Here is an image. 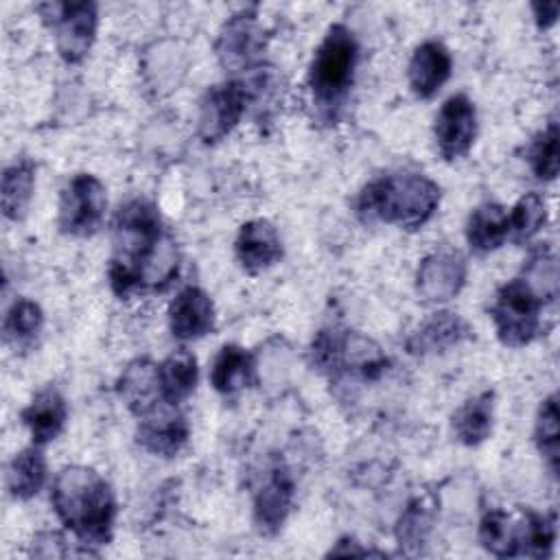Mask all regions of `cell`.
Returning a JSON list of instances; mask_svg holds the SVG:
<instances>
[{"mask_svg":"<svg viewBox=\"0 0 560 560\" xmlns=\"http://www.w3.org/2000/svg\"><path fill=\"white\" fill-rule=\"evenodd\" d=\"M177 247L164 232L158 208L140 197L120 206L107 269L112 291L120 298L142 291H162L177 276Z\"/></svg>","mask_w":560,"mask_h":560,"instance_id":"obj_1","label":"cell"},{"mask_svg":"<svg viewBox=\"0 0 560 560\" xmlns=\"http://www.w3.org/2000/svg\"><path fill=\"white\" fill-rule=\"evenodd\" d=\"M50 501L57 518L90 551L112 540L116 497L94 468L77 464L61 468L55 477Z\"/></svg>","mask_w":560,"mask_h":560,"instance_id":"obj_2","label":"cell"},{"mask_svg":"<svg viewBox=\"0 0 560 560\" xmlns=\"http://www.w3.org/2000/svg\"><path fill=\"white\" fill-rule=\"evenodd\" d=\"M440 206V186L427 175H383L361 188L354 201L363 223H392L402 230H420Z\"/></svg>","mask_w":560,"mask_h":560,"instance_id":"obj_3","label":"cell"},{"mask_svg":"<svg viewBox=\"0 0 560 560\" xmlns=\"http://www.w3.org/2000/svg\"><path fill=\"white\" fill-rule=\"evenodd\" d=\"M359 42L346 24H332L308 66V92L319 116L335 118L354 83Z\"/></svg>","mask_w":560,"mask_h":560,"instance_id":"obj_4","label":"cell"},{"mask_svg":"<svg viewBox=\"0 0 560 560\" xmlns=\"http://www.w3.org/2000/svg\"><path fill=\"white\" fill-rule=\"evenodd\" d=\"M311 363L322 374L339 378L378 381L389 365V359L376 341L354 330L324 328L311 343Z\"/></svg>","mask_w":560,"mask_h":560,"instance_id":"obj_5","label":"cell"},{"mask_svg":"<svg viewBox=\"0 0 560 560\" xmlns=\"http://www.w3.org/2000/svg\"><path fill=\"white\" fill-rule=\"evenodd\" d=\"M542 304L545 302L521 276L501 284L490 306L499 341L508 348H523L532 343L540 332Z\"/></svg>","mask_w":560,"mask_h":560,"instance_id":"obj_6","label":"cell"},{"mask_svg":"<svg viewBox=\"0 0 560 560\" xmlns=\"http://www.w3.org/2000/svg\"><path fill=\"white\" fill-rule=\"evenodd\" d=\"M44 22L52 28L57 52L66 63H79L90 52L96 28H98V7L94 2H48L39 4Z\"/></svg>","mask_w":560,"mask_h":560,"instance_id":"obj_7","label":"cell"},{"mask_svg":"<svg viewBox=\"0 0 560 560\" xmlns=\"http://www.w3.org/2000/svg\"><path fill=\"white\" fill-rule=\"evenodd\" d=\"M107 195L98 177L90 173L74 175L59 195L57 225L68 236H92L105 219Z\"/></svg>","mask_w":560,"mask_h":560,"instance_id":"obj_8","label":"cell"},{"mask_svg":"<svg viewBox=\"0 0 560 560\" xmlns=\"http://www.w3.org/2000/svg\"><path fill=\"white\" fill-rule=\"evenodd\" d=\"M252 94V85L243 79H230L212 85L199 103V138L208 144L223 140L241 122Z\"/></svg>","mask_w":560,"mask_h":560,"instance_id":"obj_9","label":"cell"},{"mask_svg":"<svg viewBox=\"0 0 560 560\" xmlns=\"http://www.w3.org/2000/svg\"><path fill=\"white\" fill-rule=\"evenodd\" d=\"M217 57L230 72H249L262 61L265 33L256 9H243L225 20L217 37Z\"/></svg>","mask_w":560,"mask_h":560,"instance_id":"obj_10","label":"cell"},{"mask_svg":"<svg viewBox=\"0 0 560 560\" xmlns=\"http://www.w3.org/2000/svg\"><path fill=\"white\" fill-rule=\"evenodd\" d=\"M440 155L446 162L464 158L477 138V109L466 94L448 96L433 122Z\"/></svg>","mask_w":560,"mask_h":560,"instance_id":"obj_11","label":"cell"},{"mask_svg":"<svg viewBox=\"0 0 560 560\" xmlns=\"http://www.w3.org/2000/svg\"><path fill=\"white\" fill-rule=\"evenodd\" d=\"M468 265L459 252L435 249L424 256L416 271V289L427 302H448L466 284Z\"/></svg>","mask_w":560,"mask_h":560,"instance_id":"obj_12","label":"cell"},{"mask_svg":"<svg viewBox=\"0 0 560 560\" xmlns=\"http://www.w3.org/2000/svg\"><path fill=\"white\" fill-rule=\"evenodd\" d=\"M138 420V444L153 455L175 457L188 442V422L175 405L162 402Z\"/></svg>","mask_w":560,"mask_h":560,"instance_id":"obj_13","label":"cell"},{"mask_svg":"<svg viewBox=\"0 0 560 560\" xmlns=\"http://www.w3.org/2000/svg\"><path fill=\"white\" fill-rule=\"evenodd\" d=\"M529 512L508 514L501 508L488 510L479 521V542L497 558L527 556Z\"/></svg>","mask_w":560,"mask_h":560,"instance_id":"obj_14","label":"cell"},{"mask_svg":"<svg viewBox=\"0 0 560 560\" xmlns=\"http://www.w3.org/2000/svg\"><path fill=\"white\" fill-rule=\"evenodd\" d=\"M295 497L293 477L284 466H273L267 479L254 494V523L262 534H276L282 529L291 514Z\"/></svg>","mask_w":560,"mask_h":560,"instance_id":"obj_15","label":"cell"},{"mask_svg":"<svg viewBox=\"0 0 560 560\" xmlns=\"http://www.w3.org/2000/svg\"><path fill=\"white\" fill-rule=\"evenodd\" d=\"M234 254L243 271L249 276L267 271L282 258L280 234L271 221L252 219L241 225L234 241Z\"/></svg>","mask_w":560,"mask_h":560,"instance_id":"obj_16","label":"cell"},{"mask_svg":"<svg viewBox=\"0 0 560 560\" xmlns=\"http://www.w3.org/2000/svg\"><path fill=\"white\" fill-rule=\"evenodd\" d=\"M214 304L199 287L182 289L168 304V328L179 341L206 337L214 328Z\"/></svg>","mask_w":560,"mask_h":560,"instance_id":"obj_17","label":"cell"},{"mask_svg":"<svg viewBox=\"0 0 560 560\" xmlns=\"http://www.w3.org/2000/svg\"><path fill=\"white\" fill-rule=\"evenodd\" d=\"M472 337L470 324L453 313V311H438L427 322H422L405 341V348L413 357H427L446 352Z\"/></svg>","mask_w":560,"mask_h":560,"instance_id":"obj_18","label":"cell"},{"mask_svg":"<svg viewBox=\"0 0 560 560\" xmlns=\"http://www.w3.org/2000/svg\"><path fill=\"white\" fill-rule=\"evenodd\" d=\"M451 70H453V59L448 48L435 39L422 42L409 59V68H407L409 88L418 98H433L442 90V85L448 81Z\"/></svg>","mask_w":560,"mask_h":560,"instance_id":"obj_19","label":"cell"},{"mask_svg":"<svg viewBox=\"0 0 560 560\" xmlns=\"http://www.w3.org/2000/svg\"><path fill=\"white\" fill-rule=\"evenodd\" d=\"M66 420H68L66 398L52 385L39 389L22 411V422L28 429L33 444L37 446H44L57 440L66 427Z\"/></svg>","mask_w":560,"mask_h":560,"instance_id":"obj_20","label":"cell"},{"mask_svg":"<svg viewBox=\"0 0 560 560\" xmlns=\"http://www.w3.org/2000/svg\"><path fill=\"white\" fill-rule=\"evenodd\" d=\"M118 394L136 418L147 416L164 402L158 381V365L149 359H133L118 378Z\"/></svg>","mask_w":560,"mask_h":560,"instance_id":"obj_21","label":"cell"},{"mask_svg":"<svg viewBox=\"0 0 560 560\" xmlns=\"http://www.w3.org/2000/svg\"><path fill=\"white\" fill-rule=\"evenodd\" d=\"M254 372H256L254 357L236 343H225L212 361L210 383L219 394L234 396L247 385H252Z\"/></svg>","mask_w":560,"mask_h":560,"instance_id":"obj_22","label":"cell"},{"mask_svg":"<svg viewBox=\"0 0 560 560\" xmlns=\"http://www.w3.org/2000/svg\"><path fill=\"white\" fill-rule=\"evenodd\" d=\"M510 238L508 212L503 206L486 201L477 206L466 221V241L472 252L488 254Z\"/></svg>","mask_w":560,"mask_h":560,"instance_id":"obj_23","label":"cell"},{"mask_svg":"<svg viewBox=\"0 0 560 560\" xmlns=\"http://www.w3.org/2000/svg\"><path fill=\"white\" fill-rule=\"evenodd\" d=\"M197 359L186 348H179L171 352L160 365H158V381L164 402L179 405L184 402L197 387Z\"/></svg>","mask_w":560,"mask_h":560,"instance_id":"obj_24","label":"cell"},{"mask_svg":"<svg viewBox=\"0 0 560 560\" xmlns=\"http://www.w3.org/2000/svg\"><path fill=\"white\" fill-rule=\"evenodd\" d=\"M492 420H494V394L481 392L468 398L453 413L455 438L466 446H479L490 438Z\"/></svg>","mask_w":560,"mask_h":560,"instance_id":"obj_25","label":"cell"},{"mask_svg":"<svg viewBox=\"0 0 560 560\" xmlns=\"http://www.w3.org/2000/svg\"><path fill=\"white\" fill-rule=\"evenodd\" d=\"M46 457L42 453V446L33 444L20 453L13 455V459L7 466V490L13 499L26 501L35 497L42 486L46 483Z\"/></svg>","mask_w":560,"mask_h":560,"instance_id":"obj_26","label":"cell"},{"mask_svg":"<svg viewBox=\"0 0 560 560\" xmlns=\"http://www.w3.org/2000/svg\"><path fill=\"white\" fill-rule=\"evenodd\" d=\"M44 326V313L37 302L28 298H18L2 322V339L15 350H28Z\"/></svg>","mask_w":560,"mask_h":560,"instance_id":"obj_27","label":"cell"},{"mask_svg":"<svg viewBox=\"0 0 560 560\" xmlns=\"http://www.w3.org/2000/svg\"><path fill=\"white\" fill-rule=\"evenodd\" d=\"M33 188H35V166L28 160L13 162L11 166L4 168L2 188H0L4 219L20 221L26 214L28 203L33 199Z\"/></svg>","mask_w":560,"mask_h":560,"instance_id":"obj_28","label":"cell"},{"mask_svg":"<svg viewBox=\"0 0 560 560\" xmlns=\"http://www.w3.org/2000/svg\"><path fill=\"white\" fill-rule=\"evenodd\" d=\"M435 505L429 497H416L407 503L396 523V540L405 553H418L427 542V536L433 527Z\"/></svg>","mask_w":560,"mask_h":560,"instance_id":"obj_29","label":"cell"},{"mask_svg":"<svg viewBox=\"0 0 560 560\" xmlns=\"http://www.w3.org/2000/svg\"><path fill=\"white\" fill-rule=\"evenodd\" d=\"M534 440L551 475H556L558 462H560V413H558L556 394L547 396L538 407L536 422H534Z\"/></svg>","mask_w":560,"mask_h":560,"instance_id":"obj_30","label":"cell"},{"mask_svg":"<svg viewBox=\"0 0 560 560\" xmlns=\"http://www.w3.org/2000/svg\"><path fill=\"white\" fill-rule=\"evenodd\" d=\"M547 223V203L538 192L523 195L508 212L510 238L514 243L532 241Z\"/></svg>","mask_w":560,"mask_h":560,"instance_id":"obj_31","label":"cell"},{"mask_svg":"<svg viewBox=\"0 0 560 560\" xmlns=\"http://www.w3.org/2000/svg\"><path fill=\"white\" fill-rule=\"evenodd\" d=\"M521 278L542 300L551 302L558 295V262L549 247H538L527 256Z\"/></svg>","mask_w":560,"mask_h":560,"instance_id":"obj_32","label":"cell"},{"mask_svg":"<svg viewBox=\"0 0 560 560\" xmlns=\"http://www.w3.org/2000/svg\"><path fill=\"white\" fill-rule=\"evenodd\" d=\"M527 162L532 173L542 179L551 182L558 175V125L551 120L532 142Z\"/></svg>","mask_w":560,"mask_h":560,"instance_id":"obj_33","label":"cell"},{"mask_svg":"<svg viewBox=\"0 0 560 560\" xmlns=\"http://www.w3.org/2000/svg\"><path fill=\"white\" fill-rule=\"evenodd\" d=\"M556 542V514L529 512V534H527V556L549 558Z\"/></svg>","mask_w":560,"mask_h":560,"instance_id":"obj_34","label":"cell"},{"mask_svg":"<svg viewBox=\"0 0 560 560\" xmlns=\"http://www.w3.org/2000/svg\"><path fill=\"white\" fill-rule=\"evenodd\" d=\"M558 9H560V4L556 0L534 2L532 11H534V20H536L538 28H551L558 20Z\"/></svg>","mask_w":560,"mask_h":560,"instance_id":"obj_35","label":"cell"},{"mask_svg":"<svg viewBox=\"0 0 560 560\" xmlns=\"http://www.w3.org/2000/svg\"><path fill=\"white\" fill-rule=\"evenodd\" d=\"M328 556H383V551H374V549H368L363 547L361 542H357L354 538H341L337 540L335 547H330Z\"/></svg>","mask_w":560,"mask_h":560,"instance_id":"obj_36","label":"cell"}]
</instances>
